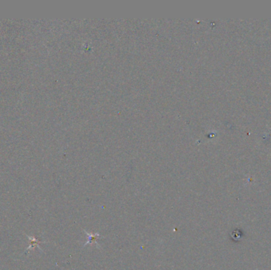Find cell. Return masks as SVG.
Wrapping results in <instances>:
<instances>
[{"label":"cell","instance_id":"cell-1","mask_svg":"<svg viewBox=\"0 0 271 270\" xmlns=\"http://www.w3.org/2000/svg\"><path fill=\"white\" fill-rule=\"evenodd\" d=\"M89 234V240H90V241H89V242H93V241H94V240H96V238H97V237L98 236H100V234Z\"/></svg>","mask_w":271,"mask_h":270}]
</instances>
